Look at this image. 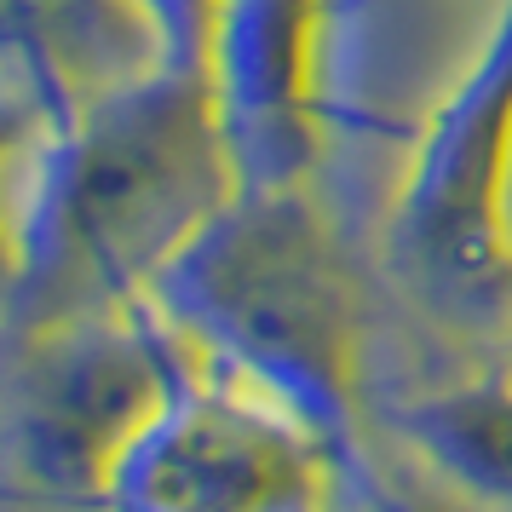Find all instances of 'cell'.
Wrapping results in <instances>:
<instances>
[{"label":"cell","mask_w":512,"mask_h":512,"mask_svg":"<svg viewBox=\"0 0 512 512\" xmlns=\"http://www.w3.org/2000/svg\"><path fill=\"white\" fill-rule=\"evenodd\" d=\"M6 47L47 127L162 70L139 0H6Z\"/></svg>","instance_id":"cell-7"},{"label":"cell","mask_w":512,"mask_h":512,"mask_svg":"<svg viewBox=\"0 0 512 512\" xmlns=\"http://www.w3.org/2000/svg\"><path fill=\"white\" fill-rule=\"evenodd\" d=\"M167 70L213 75L219 81V47H225V6L231 0H139Z\"/></svg>","instance_id":"cell-9"},{"label":"cell","mask_w":512,"mask_h":512,"mask_svg":"<svg viewBox=\"0 0 512 512\" xmlns=\"http://www.w3.org/2000/svg\"><path fill=\"white\" fill-rule=\"evenodd\" d=\"M380 259L438 328L512 351V0L420 121Z\"/></svg>","instance_id":"cell-3"},{"label":"cell","mask_w":512,"mask_h":512,"mask_svg":"<svg viewBox=\"0 0 512 512\" xmlns=\"http://www.w3.org/2000/svg\"><path fill=\"white\" fill-rule=\"evenodd\" d=\"M190 346L156 305L12 340V478L52 507L98 512L116 461L167 403Z\"/></svg>","instance_id":"cell-4"},{"label":"cell","mask_w":512,"mask_h":512,"mask_svg":"<svg viewBox=\"0 0 512 512\" xmlns=\"http://www.w3.org/2000/svg\"><path fill=\"white\" fill-rule=\"evenodd\" d=\"M380 420L449 495L512 512V369L455 374L443 386L380 403Z\"/></svg>","instance_id":"cell-8"},{"label":"cell","mask_w":512,"mask_h":512,"mask_svg":"<svg viewBox=\"0 0 512 512\" xmlns=\"http://www.w3.org/2000/svg\"><path fill=\"white\" fill-rule=\"evenodd\" d=\"M12 144V340L144 305L242 190L219 81L167 64Z\"/></svg>","instance_id":"cell-1"},{"label":"cell","mask_w":512,"mask_h":512,"mask_svg":"<svg viewBox=\"0 0 512 512\" xmlns=\"http://www.w3.org/2000/svg\"><path fill=\"white\" fill-rule=\"evenodd\" d=\"M150 305L202 369L305 420L340 455L351 495L374 507L369 311L311 185H242L167 265Z\"/></svg>","instance_id":"cell-2"},{"label":"cell","mask_w":512,"mask_h":512,"mask_svg":"<svg viewBox=\"0 0 512 512\" xmlns=\"http://www.w3.org/2000/svg\"><path fill=\"white\" fill-rule=\"evenodd\" d=\"M328 12L334 0H231L219 98L242 185H311L328 139Z\"/></svg>","instance_id":"cell-6"},{"label":"cell","mask_w":512,"mask_h":512,"mask_svg":"<svg viewBox=\"0 0 512 512\" xmlns=\"http://www.w3.org/2000/svg\"><path fill=\"white\" fill-rule=\"evenodd\" d=\"M340 495L346 466L305 420L185 357L98 512H334Z\"/></svg>","instance_id":"cell-5"}]
</instances>
